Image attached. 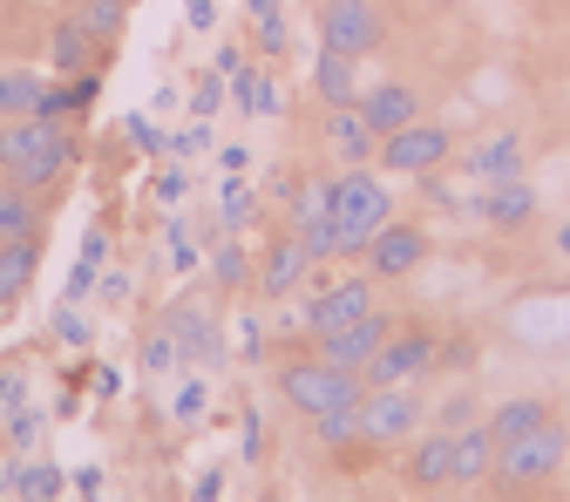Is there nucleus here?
<instances>
[{"label":"nucleus","mask_w":570,"mask_h":502,"mask_svg":"<svg viewBox=\"0 0 570 502\" xmlns=\"http://www.w3.org/2000/svg\"><path fill=\"white\" fill-rule=\"evenodd\" d=\"M41 427H48V414H41V407H21V414H8V421H0V435H8L14 449H28V442L41 435Z\"/></svg>","instance_id":"f704fd0d"},{"label":"nucleus","mask_w":570,"mask_h":502,"mask_svg":"<svg viewBox=\"0 0 570 502\" xmlns=\"http://www.w3.org/2000/svg\"><path fill=\"white\" fill-rule=\"evenodd\" d=\"M76 109V89H55L41 76H28V68H0V122L8 116H68Z\"/></svg>","instance_id":"9d476101"},{"label":"nucleus","mask_w":570,"mask_h":502,"mask_svg":"<svg viewBox=\"0 0 570 502\" xmlns=\"http://www.w3.org/2000/svg\"><path fill=\"white\" fill-rule=\"evenodd\" d=\"M550 252H557V258H563V265H570V218H563V225H557V232H550Z\"/></svg>","instance_id":"8fccbe9b"},{"label":"nucleus","mask_w":570,"mask_h":502,"mask_svg":"<svg viewBox=\"0 0 570 502\" xmlns=\"http://www.w3.org/2000/svg\"><path fill=\"white\" fill-rule=\"evenodd\" d=\"M326 142H333V157H340L346 170L381 157V129L361 116V102H340V109H326Z\"/></svg>","instance_id":"ddd939ff"},{"label":"nucleus","mask_w":570,"mask_h":502,"mask_svg":"<svg viewBox=\"0 0 570 502\" xmlns=\"http://www.w3.org/2000/svg\"><path fill=\"white\" fill-rule=\"evenodd\" d=\"M361 116H367L381 136H394L401 122L421 116V96H414V82H367V89H361Z\"/></svg>","instance_id":"f3484780"},{"label":"nucleus","mask_w":570,"mask_h":502,"mask_svg":"<svg viewBox=\"0 0 570 502\" xmlns=\"http://www.w3.org/2000/svg\"><path fill=\"white\" fill-rule=\"evenodd\" d=\"M170 333H177V346H184V361H197V367H218L225 361V333L218 326H210L197 306H177L170 319H164Z\"/></svg>","instance_id":"6ab92c4d"},{"label":"nucleus","mask_w":570,"mask_h":502,"mask_svg":"<svg viewBox=\"0 0 570 502\" xmlns=\"http://www.w3.org/2000/svg\"><path fill=\"white\" fill-rule=\"evenodd\" d=\"M333 218H340V232H346V252H361V245L394 218V190L381 184L374 164H353V170L333 177Z\"/></svg>","instance_id":"f03ea898"},{"label":"nucleus","mask_w":570,"mask_h":502,"mask_svg":"<svg viewBox=\"0 0 570 502\" xmlns=\"http://www.w3.org/2000/svg\"><path fill=\"white\" fill-rule=\"evenodd\" d=\"M122 21H129V0H82V8H76V28H82L96 48H116Z\"/></svg>","instance_id":"bb28decb"},{"label":"nucleus","mask_w":570,"mask_h":502,"mask_svg":"<svg viewBox=\"0 0 570 502\" xmlns=\"http://www.w3.org/2000/svg\"><path fill=\"white\" fill-rule=\"evenodd\" d=\"M252 210H258V197H252L245 170H225V184H218V218H225V232H245Z\"/></svg>","instance_id":"c85d7f7f"},{"label":"nucleus","mask_w":570,"mask_h":502,"mask_svg":"<svg viewBox=\"0 0 570 502\" xmlns=\"http://www.w3.org/2000/svg\"><path fill=\"white\" fill-rule=\"evenodd\" d=\"M122 129H129V142H136V150H150V157H157V150H170V136H164L150 116H129Z\"/></svg>","instance_id":"4c0bfd02"},{"label":"nucleus","mask_w":570,"mask_h":502,"mask_svg":"<svg viewBox=\"0 0 570 502\" xmlns=\"http://www.w3.org/2000/svg\"><path fill=\"white\" fill-rule=\"evenodd\" d=\"M55 339H61V346H89V319H82L76 306H68V313H55Z\"/></svg>","instance_id":"a19ab883"},{"label":"nucleus","mask_w":570,"mask_h":502,"mask_svg":"<svg viewBox=\"0 0 570 502\" xmlns=\"http://www.w3.org/2000/svg\"><path fill=\"white\" fill-rule=\"evenodd\" d=\"M374 299H381V278H374V272L340 278V285H326V293L306 306V326H313V333H333V326H346V319L374 313Z\"/></svg>","instance_id":"f8f14e48"},{"label":"nucleus","mask_w":570,"mask_h":502,"mask_svg":"<svg viewBox=\"0 0 570 502\" xmlns=\"http://www.w3.org/2000/svg\"><path fill=\"white\" fill-rule=\"evenodd\" d=\"M28 407V381L8 367V374H0V421H8V414H21Z\"/></svg>","instance_id":"ea45409f"},{"label":"nucleus","mask_w":570,"mask_h":502,"mask_svg":"<svg viewBox=\"0 0 570 502\" xmlns=\"http://www.w3.org/2000/svg\"><path fill=\"white\" fill-rule=\"evenodd\" d=\"M68 164H76V142L55 116H8L0 122V177L21 190H48Z\"/></svg>","instance_id":"f257e3e1"},{"label":"nucleus","mask_w":570,"mask_h":502,"mask_svg":"<svg viewBox=\"0 0 570 502\" xmlns=\"http://www.w3.org/2000/svg\"><path fill=\"white\" fill-rule=\"evenodd\" d=\"M361 252H367V272H374V278H407V272L428 258V232H421V225L387 218V225H381Z\"/></svg>","instance_id":"9b49d317"},{"label":"nucleus","mask_w":570,"mask_h":502,"mask_svg":"<svg viewBox=\"0 0 570 502\" xmlns=\"http://www.w3.org/2000/svg\"><path fill=\"white\" fill-rule=\"evenodd\" d=\"M550 421V401H537V394H517V401H503L489 414V435H495V449L503 442H517V435H530V427H543Z\"/></svg>","instance_id":"b1692460"},{"label":"nucleus","mask_w":570,"mask_h":502,"mask_svg":"<svg viewBox=\"0 0 570 502\" xmlns=\"http://www.w3.org/2000/svg\"><path fill=\"white\" fill-rule=\"evenodd\" d=\"M210 68H218V76L232 82V76H238V68H245V48H238V41H225V48H218V61H210Z\"/></svg>","instance_id":"de8ad7c7"},{"label":"nucleus","mask_w":570,"mask_h":502,"mask_svg":"<svg viewBox=\"0 0 570 502\" xmlns=\"http://www.w3.org/2000/svg\"><path fill=\"white\" fill-rule=\"evenodd\" d=\"M184 190H190V177H184V170L170 164V170L157 177V204H170V210H177V204H184Z\"/></svg>","instance_id":"37998d69"},{"label":"nucleus","mask_w":570,"mask_h":502,"mask_svg":"<svg viewBox=\"0 0 570 502\" xmlns=\"http://www.w3.org/2000/svg\"><path fill=\"white\" fill-rule=\"evenodd\" d=\"M495 475V435H489V421L482 427H455V482L449 489H482Z\"/></svg>","instance_id":"aec40b11"},{"label":"nucleus","mask_w":570,"mask_h":502,"mask_svg":"<svg viewBox=\"0 0 570 502\" xmlns=\"http://www.w3.org/2000/svg\"><path fill=\"white\" fill-rule=\"evenodd\" d=\"M0 495H14V462H0Z\"/></svg>","instance_id":"603ef678"},{"label":"nucleus","mask_w":570,"mask_h":502,"mask_svg":"<svg viewBox=\"0 0 570 502\" xmlns=\"http://www.w3.org/2000/svg\"><path fill=\"white\" fill-rule=\"evenodd\" d=\"M306 272H313V258H306L299 238H272L265 258H258V293L265 299H293L299 285H306Z\"/></svg>","instance_id":"2eb2a0df"},{"label":"nucleus","mask_w":570,"mask_h":502,"mask_svg":"<svg viewBox=\"0 0 570 502\" xmlns=\"http://www.w3.org/2000/svg\"><path fill=\"white\" fill-rule=\"evenodd\" d=\"M177 361H184V346H177V333H170V326L142 339V367H150V374H177Z\"/></svg>","instance_id":"2f4dec72"},{"label":"nucleus","mask_w":570,"mask_h":502,"mask_svg":"<svg viewBox=\"0 0 570 502\" xmlns=\"http://www.w3.org/2000/svg\"><path fill=\"white\" fill-rule=\"evenodd\" d=\"M252 48L278 61V55H285V14H258V21H252Z\"/></svg>","instance_id":"c9c22d12"},{"label":"nucleus","mask_w":570,"mask_h":502,"mask_svg":"<svg viewBox=\"0 0 570 502\" xmlns=\"http://www.w3.org/2000/svg\"><path fill=\"white\" fill-rule=\"evenodd\" d=\"M225 96H232L245 116H278V82L265 76V68H238V76L225 82Z\"/></svg>","instance_id":"393cba45"},{"label":"nucleus","mask_w":570,"mask_h":502,"mask_svg":"<svg viewBox=\"0 0 570 502\" xmlns=\"http://www.w3.org/2000/svg\"><path fill=\"white\" fill-rule=\"evenodd\" d=\"M225 109V76H218V68H210V76H197V89H190V116H218Z\"/></svg>","instance_id":"72a5a7b5"},{"label":"nucleus","mask_w":570,"mask_h":502,"mask_svg":"<svg viewBox=\"0 0 570 502\" xmlns=\"http://www.w3.org/2000/svg\"><path fill=\"white\" fill-rule=\"evenodd\" d=\"M462 170L495 184V177H523V136H482L462 150Z\"/></svg>","instance_id":"a211bd4d"},{"label":"nucleus","mask_w":570,"mask_h":502,"mask_svg":"<svg viewBox=\"0 0 570 502\" xmlns=\"http://www.w3.org/2000/svg\"><path fill=\"white\" fill-rule=\"evenodd\" d=\"M35 238H41V204L21 184H8L0 190V245H35Z\"/></svg>","instance_id":"5701e85b"},{"label":"nucleus","mask_w":570,"mask_h":502,"mask_svg":"<svg viewBox=\"0 0 570 502\" xmlns=\"http://www.w3.org/2000/svg\"><path fill=\"white\" fill-rule=\"evenodd\" d=\"M455 482V427H435V435H414L407 449V489H449Z\"/></svg>","instance_id":"4468645a"},{"label":"nucleus","mask_w":570,"mask_h":502,"mask_svg":"<svg viewBox=\"0 0 570 502\" xmlns=\"http://www.w3.org/2000/svg\"><path fill=\"white\" fill-rule=\"evenodd\" d=\"M204 407H210V387H204V381H190V387L177 394V407H170V421H177V427H197V421H204Z\"/></svg>","instance_id":"e433bc0d"},{"label":"nucleus","mask_w":570,"mask_h":502,"mask_svg":"<svg viewBox=\"0 0 570 502\" xmlns=\"http://www.w3.org/2000/svg\"><path fill=\"white\" fill-rule=\"evenodd\" d=\"M563 475V421L550 414L543 427H530V435H517V442H503L495 449V489H543V482H557Z\"/></svg>","instance_id":"20e7f679"},{"label":"nucleus","mask_w":570,"mask_h":502,"mask_svg":"<svg viewBox=\"0 0 570 502\" xmlns=\"http://www.w3.org/2000/svg\"><path fill=\"white\" fill-rule=\"evenodd\" d=\"M170 265H177V272H190V265H197V252H190V232H184L177 218H170Z\"/></svg>","instance_id":"c03bdc74"},{"label":"nucleus","mask_w":570,"mask_h":502,"mask_svg":"<svg viewBox=\"0 0 570 502\" xmlns=\"http://www.w3.org/2000/svg\"><path fill=\"white\" fill-rule=\"evenodd\" d=\"M190 495H197V502H218V495H225V469H204V475L190 482Z\"/></svg>","instance_id":"49530a36"},{"label":"nucleus","mask_w":570,"mask_h":502,"mask_svg":"<svg viewBox=\"0 0 570 502\" xmlns=\"http://www.w3.org/2000/svg\"><path fill=\"white\" fill-rule=\"evenodd\" d=\"M293 238L306 245L313 265H320V258H346V232H340L333 210H320V218H293Z\"/></svg>","instance_id":"a878e982"},{"label":"nucleus","mask_w":570,"mask_h":502,"mask_svg":"<svg viewBox=\"0 0 570 502\" xmlns=\"http://www.w3.org/2000/svg\"><path fill=\"white\" fill-rule=\"evenodd\" d=\"M245 8H252V21H258V14H278V0H245Z\"/></svg>","instance_id":"3c124183"},{"label":"nucleus","mask_w":570,"mask_h":502,"mask_svg":"<svg viewBox=\"0 0 570 502\" xmlns=\"http://www.w3.org/2000/svg\"><path fill=\"white\" fill-rule=\"evenodd\" d=\"M475 218H482V225H495V232H517V225H530V218H537V190H530L523 177H495V184L475 197Z\"/></svg>","instance_id":"dca6fc26"},{"label":"nucleus","mask_w":570,"mask_h":502,"mask_svg":"<svg viewBox=\"0 0 570 502\" xmlns=\"http://www.w3.org/2000/svg\"><path fill=\"white\" fill-rule=\"evenodd\" d=\"M421 394L414 387H367L361 394V442L367 449H394V442H414L421 435Z\"/></svg>","instance_id":"423d86ee"},{"label":"nucleus","mask_w":570,"mask_h":502,"mask_svg":"<svg viewBox=\"0 0 570 502\" xmlns=\"http://www.w3.org/2000/svg\"><path fill=\"white\" fill-rule=\"evenodd\" d=\"M381 35H387V21H381L374 0H320V48L361 61L381 48Z\"/></svg>","instance_id":"0eeeda50"},{"label":"nucleus","mask_w":570,"mask_h":502,"mask_svg":"<svg viewBox=\"0 0 570 502\" xmlns=\"http://www.w3.org/2000/svg\"><path fill=\"white\" fill-rule=\"evenodd\" d=\"M435 361H442V346H435V333H428V326H414V333H387L381 353L361 367V381H367V387H407V381H421Z\"/></svg>","instance_id":"6e6552de"},{"label":"nucleus","mask_w":570,"mask_h":502,"mask_svg":"<svg viewBox=\"0 0 570 502\" xmlns=\"http://www.w3.org/2000/svg\"><path fill=\"white\" fill-rule=\"evenodd\" d=\"M68 489H82V495H102V469H82V475L68 482Z\"/></svg>","instance_id":"09e8293b"},{"label":"nucleus","mask_w":570,"mask_h":502,"mask_svg":"<svg viewBox=\"0 0 570 502\" xmlns=\"http://www.w3.org/2000/svg\"><path fill=\"white\" fill-rule=\"evenodd\" d=\"M245 245H218V258H210V278H218L225 285V293H238V285H245Z\"/></svg>","instance_id":"473e14b6"},{"label":"nucleus","mask_w":570,"mask_h":502,"mask_svg":"<svg viewBox=\"0 0 570 502\" xmlns=\"http://www.w3.org/2000/svg\"><path fill=\"white\" fill-rule=\"evenodd\" d=\"M313 435H320V449L361 442V401H353V407H326V414H313Z\"/></svg>","instance_id":"7c9ffc66"},{"label":"nucleus","mask_w":570,"mask_h":502,"mask_svg":"<svg viewBox=\"0 0 570 502\" xmlns=\"http://www.w3.org/2000/svg\"><path fill=\"white\" fill-rule=\"evenodd\" d=\"M361 76H353V55H333V48H320V61H313V96H320V109H340V102H361Z\"/></svg>","instance_id":"412c9836"},{"label":"nucleus","mask_w":570,"mask_h":502,"mask_svg":"<svg viewBox=\"0 0 570 502\" xmlns=\"http://www.w3.org/2000/svg\"><path fill=\"white\" fill-rule=\"evenodd\" d=\"M563 475H570V427H563Z\"/></svg>","instance_id":"864d4df0"},{"label":"nucleus","mask_w":570,"mask_h":502,"mask_svg":"<svg viewBox=\"0 0 570 502\" xmlns=\"http://www.w3.org/2000/svg\"><path fill=\"white\" fill-rule=\"evenodd\" d=\"M96 41L76 28V21H55L48 28V68H55V76H82V68H96Z\"/></svg>","instance_id":"4be33fe9"},{"label":"nucleus","mask_w":570,"mask_h":502,"mask_svg":"<svg viewBox=\"0 0 570 502\" xmlns=\"http://www.w3.org/2000/svg\"><path fill=\"white\" fill-rule=\"evenodd\" d=\"M387 333H394L387 313H361V319H346V326H333V333H313V353H320V361H333V367H353V374H361L374 353H381Z\"/></svg>","instance_id":"1a4fd4ad"},{"label":"nucleus","mask_w":570,"mask_h":502,"mask_svg":"<svg viewBox=\"0 0 570 502\" xmlns=\"http://www.w3.org/2000/svg\"><path fill=\"white\" fill-rule=\"evenodd\" d=\"M184 21L197 35H218V0H184Z\"/></svg>","instance_id":"79ce46f5"},{"label":"nucleus","mask_w":570,"mask_h":502,"mask_svg":"<svg viewBox=\"0 0 570 502\" xmlns=\"http://www.w3.org/2000/svg\"><path fill=\"white\" fill-rule=\"evenodd\" d=\"M455 157V136L442 122H401L394 136H381V177H428V170H442Z\"/></svg>","instance_id":"39448f33"},{"label":"nucleus","mask_w":570,"mask_h":502,"mask_svg":"<svg viewBox=\"0 0 570 502\" xmlns=\"http://www.w3.org/2000/svg\"><path fill=\"white\" fill-rule=\"evenodd\" d=\"M35 285V245H0V313Z\"/></svg>","instance_id":"cd10ccee"},{"label":"nucleus","mask_w":570,"mask_h":502,"mask_svg":"<svg viewBox=\"0 0 570 502\" xmlns=\"http://www.w3.org/2000/svg\"><path fill=\"white\" fill-rule=\"evenodd\" d=\"M68 489V475L55 469V462H14V495H28V502H55Z\"/></svg>","instance_id":"c756f323"},{"label":"nucleus","mask_w":570,"mask_h":502,"mask_svg":"<svg viewBox=\"0 0 570 502\" xmlns=\"http://www.w3.org/2000/svg\"><path fill=\"white\" fill-rule=\"evenodd\" d=\"M278 394H285V407L293 414H326V407H353L367 394V381L353 374V367H333V361H293V367H278Z\"/></svg>","instance_id":"7ed1b4c3"},{"label":"nucleus","mask_w":570,"mask_h":502,"mask_svg":"<svg viewBox=\"0 0 570 502\" xmlns=\"http://www.w3.org/2000/svg\"><path fill=\"white\" fill-rule=\"evenodd\" d=\"M197 150H210V122H204V116H197L190 129L170 136V157H197Z\"/></svg>","instance_id":"58836bf2"},{"label":"nucleus","mask_w":570,"mask_h":502,"mask_svg":"<svg viewBox=\"0 0 570 502\" xmlns=\"http://www.w3.org/2000/svg\"><path fill=\"white\" fill-rule=\"evenodd\" d=\"M96 272H102V265L76 258V272H68V299H89V285H96Z\"/></svg>","instance_id":"a18cd8bd"}]
</instances>
